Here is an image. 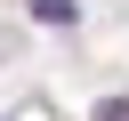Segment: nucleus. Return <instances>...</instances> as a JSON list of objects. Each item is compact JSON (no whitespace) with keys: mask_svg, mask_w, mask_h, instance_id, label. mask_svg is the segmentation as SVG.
I'll list each match as a JSON object with an SVG mask.
<instances>
[{"mask_svg":"<svg viewBox=\"0 0 129 121\" xmlns=\"http://www.w3.org/2000/svg\"><path fill=\"white\" fill-rule=\"evenodd\" d=\"M97 121H129V97H105V105H97Z\"/></svg>","mask_w":129,"mask_h":121,"instance_id":"2","label":"nucleus"},{"mask_svg":"<svg viewBox=\"0 0 129 121\" xmlns=\"http://www.w3.org/2000/svg\"><path fill=\"white\" fill-rule=\"evenodd\" d=\"M32 24H81V0H24Z\"/></svg>","mask_w":129,"mask_h":121,"instance_id":"1","label":"nucleus"}]
</instances>
